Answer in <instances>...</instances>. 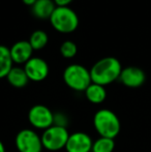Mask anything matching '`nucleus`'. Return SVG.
I'll return each mask as SVG.
<instances>
[{
    "label": "nucleus",
    "instance_id": "18",
    "mask_svg": "<svg viewBox=\"0 0 151 152\" xmlns=\"http://www.w3.org/2000/svg\"><path fill=\"white\" fill-rule=\"evenodd\" d=\"M78 53V47L71 40H65L61 44L60 46V54L63 58L71 59Z\"/></svg>",
    "mask_w": 151,
    "mask_h": 152
},
{
    "label": "nucleus",
    "instance_id": "9",
    "mask_svg": "<svg viewBox=\"0 0 151 152\" xmlns=\"http://www.w3.org/2000/svg\"><path fill=\"white\" fill-rule=\"evenodd\" d=\"M119 81L128 88H139L144 85L146 75L144 70L137 66H127L121 70Z\"/></svg>",
    "mask_w": 151,
    "mask_h": 152
},
{
    "label": "nucleus",
    "instance_id": "4",
    "mask_svg": "<svg viewBox=\"0 0 151 152\" xmlns=\"http://www.w3.org/2000/svg\"><path fill=\"white\" fill-rule=\"evenodd\" d=\"M63 81L65 85L75 91H85L92 83L90 70L85 66L74 63L66 66L63 72Z\"/></svg>",
    "mask_w": 151,
    "mask_h": 152
},
{
    "label": "nucleus",
    "instance_id": "2",
    "mask_svg": "<svg viewBox=\"0 0 151 152\" xmlns=\"http://www.w3.org/2000/svg\"><path fill=\"white\" fill-rule=\"evenodd\" d=\"M93 126L99 137L115 139L121 129L118 116L109 109H101L94 114Z\"/></svg>",
    "mask_w": 151,
    "mask_h": 152
},
{
    "label": "nucleus",
    "instance_id": "19",
    "mask_svg": "<svg viewBox=\"0 0 151 152\" xmlns=\"http://www.w3.org/2000/svg\"><path fill=\"white\" fill-rule=\"evenodd\" d=\"M54 124L55 125H58V126L66 127L67 119H66V117H65V115H63L62 113L54 114Z\"/></svg>",
    "mask_w": 151,
    "mask_h": 152
},
{
    "label": "nucleus",
    "instance_id": "5",
    "mask_svg": "<svg viewBox=\"0 0 151 152\" xmlns=\"http://www.w3.org/2000/svg\"><path fill=\"white\" fill-rule=\"evenodd\" d=\"M69 132L66 127L58 125H52L44 130L42 138V147L49 151H58L65 148Z\"/></svg>",
    "mask_w": 151,
    "mask_h": 152
},
{
    "label": "nucleus",
    "instance_id": "3",
    "mask_svg": "<svg viewBox=\"0 0 151 152\" xmlns=\"http://www.w3.org/2000/svg\"><path fill=\"white\" fill-rule=\"evenodd\" d=\"M52 27L57 32L69 34L77 30L79 26V17L77 12L69 6L58 7L56 6L50 18Z\"/></svg>",
    "mask_w": 151,
    "mask_h": 152
},
{
    "label": "nucleus",
    "instance_id": "7",
    "mask_svg": "<svg viewBox=\"0 0 151 152\" xmlns=\"http://www.w3.org/2000/svg\"><path fill=\"white\" fill-rule=\"evenodd\" d=\"M28 121L36 129L44 130L54 125V114L44 104H34L28 112Z\"/></svg>",
    "mask_w": 151,
    "mask_h": 152
},
{
    "label": "nucleus",
    "instance_id": "20",
    "mask_svg": "<svg viewBox=\"0 0 151 152\" xmlns=\"http://www.w3.org/2000/svg\"><path fill=\"white\" fill-rule=\"evenodd\" d=\"M55 3V5L58 6V7H65V6H69L74 0H53Z\"/></svg>",
    "mask_w": 151,
    "mask_h": 152
},
{
    "label": "nucleus",
    "instance_id": "13",
    "mask_svg": "<svg viewBox=\"0 0 151 152\" xmlns=\"http://www.w3.org/2000/svg\"><path fill=\"white\" fill-rule=\"evenodd\" d=\"M84 92L87 100L90 102L91 104H103L107 98V90L105 86L95 84V83H91Z\"/></svg>",
    "mask_w": 151,
    "mask_h": 152
},
{
    "label": "nucleus",
    "instance_id": "14",
    "mask_svg": "<svg viewBox=\"0 0 151 152\" xmlns=\"http://www.w3.org/2000/svg\"><path fill=\"white\" fill-rule=\"evenodd\" d=\"M6 79H7L9 85H12L15 88H23L29 82V79L25 72L24 67H20V66H14L8 72Z\"/></svg>",
    "mask_w": 151,
    "mask_h": 152
},
{
    "label": "nucleus",
    "instance_id": "16",
    "mask_svg": "<svg viewBox=\"0 0 151 152\" xmlns=\"http://www.w3.org/2000/svg\"><path fill=\"white\" fill-rule=\"evenodd\" d=\"M29 44L32 47L33 51H39L42 50L49 42V35L46 31L42 29L33 31L29 37Z\"/></svg>",
    "mask_w": 151,
    "mask_h": 152
},
{
    "label": "nucleus",
    "instance_id": "6",
    "mask_svg": "<svg viewBox=\"0 0 151 152\" xmlns=\"http://www.w3.org/2000/svg\"><path fill=\"white\" fill-rule=\"evenodd\" d=\"M15 144L19 152H42V138L33 129L24 128L17 134Z\"/></svg>",
    "mask_w": 151,
    "mask_h": 152
},
{
    "label": "nucleus",
    "instance_id": "10",
    "mask_svg": "<svg viewBox=\"0 0 151 152\" xmlns=\"http://www.w3.org/2000/svg\"><path fill=\"white\" fill-rule=\"evenodd\" d=\"M93 141L88 134L77 132L69 134L65 150L66 152H91Z\"/></svg>",
    "mask_w": 151,
    "mask_h": 152
},
{
    "label": "nucleus",
    "instance_id": "17",
    "mask_svg": "<svg viewBox=\"0 0 151 152\" xmlns=\"http://www.w3.org/2000/svg\"><path fill=\"white\" fill-rule=\"evenodd\" d=\"M115 149L114 139L99 137L93 142L91 152H113Z\"/></svg>",
    "mask_w": 151,
    "mask_h": 152
},
{
    "label": "nucleus",
    "instance_id": "1",
    "mask_svg": "<svg viewBox=\"0 0 151 152\" xmlns=\"http://www.w3.org/2000/svg\"><path fill=\"white\" fill-rule=\"evenodd\" d=\"M122 65L117 58L112 56L99 59L90 68V76L92 83L107 86L116 80H119Z\"/></svg>",
    "mask_w": 151,
    "mask_h": 152
},
{
    "label": "nucleus",
    "instance_id": "21",
    "mask_svg": "<svg viewBox=\"0 0 151 152\" xmlns=\"http://www.w3.org/2000/svg\"><path fill=\"white\" fill-rule=\"evenodd\" d=\"M36 1H37V0H22V2L25 4V5L31 6V7H32V6L34 5V3H35Z\"/></svg>",
    "mask_w": 151,
    "mask_h": 152
},
{
    "label": "nucleus",
    "instance_id": "8",
    "mask_svg": "<svg viewBox=\"0 0 151 152\" xmlns=\"http://www.w3.org/2000/svg\"><path fill=\"white\" fill-rule=\"evenodd\" d=\"M24 70L29 81L42 82L49 76V64L46 60L39 57H32L24 64Z\"/></svg>",
    "mask_w": 151,
    "mask_h": 152
},
{
    "label": "nucleus",
    "instance_id": "12",
    "mask_svg": "<svg viewBox=\"0 0 151 152\" xmlns=\"http://www.w3.org/2000/svg\"><path fill=\"white\" fill-rule=\"evenodd\" d=\"M55 8L56 5L53 0H37L31 10L35 18L40 20H50Z\"/></svg>",
    "mask_w": 151,
    "mask_h": 152
},
{
    "label": "nucleus",
    "instance_id": "11",
    "mask_svg": "<svg viewBox=\"0 0 151 152\" xmlns=\"http://www.w3.org/2000/svg\"><path fill=\"white\" fill-rule=\"evenodd\" d=\"M10 56L16 64H25L32 58L33 49L28 40H19L9 48Z\"/></svg>",
    "mask_w": 151,
    "mask_h": 152
},
{
    "label": "nucleus",
    "instance_id": "15",
    "mask_svg": "<svg viewBox=\"0 0 151 152\" xmlns=\"http://www.w3.org/2000/svg\"><path fill=\"white\" fill-rule=\"evenodd\" d=\"M14 61L10 56L9 48L0 45V79L6 78L14 66Z\"/></svg>",
    "mask_w": 151,
    "mask_h": 152
},
{
    "label": "nucleus",
    "instance_id": "22",
    "mask_svg": "<svg viewBox=\"0 0 151 152\" xmlns=\"http://www.w3.org/2000/svg\"><path fill=\"white\" fill-rule=\"evenodd\" d=\"M0 152H6L5 150V146H4V144L2 143V141L0 140Z\"/></svg>",
    "mask_w": 151,
    "mask_h": 152
}]
</instances>
